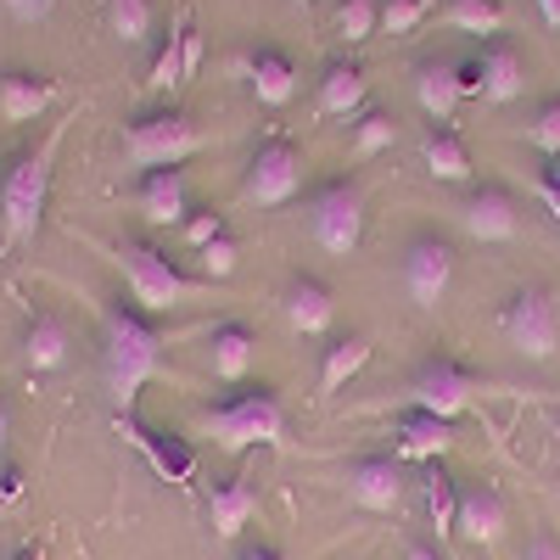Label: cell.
I'll return each mask as SVG.
<instances>
[{
	"instance_id": "8fae6325",
	"label": "cell",
	"mask_w": 560,
	"mask_h": 560,
	"mask_svg": "<svg viewBox=\"0 0 560 560\" xmlns=\"http://www.w3.org/2000/svg\"><path fill=\"white\" fill-rule=\"evenodd\" d=\"M118 432L129 438V448H140V454H147V465H152V471H158L163 482L185 488V482L197 477V448L185 443V438L140 427V415H135V409H118Z\"/></svg>"
},
{
	"instance_id": "f907efd6",
	"label": "cell",
	"mask_w": 560,
	"mask_h": 560,
	"mask_svg": "<svg viewBox=\"0 0 560 560\" xmlns=\"http://www.w3.org/2000/svg\"><path fill=\"white\" fill-rule=\"evenodd\" d=\"M7 504H12V499H7V493H0V516H7Z\"/></svg>"
},
{
	"instance_id": "8992f818",
	"label": "cell",
	"mask_w": 560,
	"mask_h": 560,
	"mask_svg": "<svg viewBox=\"0 0 560 560\" xmlns=\"http://www.w3.org/2000/svg\"><path fill=\"white\" fill-rule=\"evenodd\" d=\"M303 213H308V236H314L319 253H331V258L359 253V242H364V191H359V179L319 185Z\"/></svg>"
},
{
	"instance_id": "30bf717a",
	"label": "cell",
	"mask_w": 560,
	"mask_h": 560,
	"mask_svg": "<svg viewBox=\"0 0 560 560\" xmlns=\"http://www.w3.org/2000/svg\"><path fill=\"white\" fill-rule=\"evenodd\" d=\"M303 185V158L292 140H264L247 163V179H242V197L258 202V208H287Z\"/></svg>"
},
{
	"instance_id": "2e32d148",
	"label": "cell",
	"mask_w": 560,
	"mask_h": 560,
	"mask_svg": "<svg viewBox=\"0 0 560 560\" xmlns=\"http://www.w3.org/2000/svg\"><path fill=\"white\" fill-rule=\"evenodd\" d=\"M68 359H73V331L57 314H34L23 325V370L28 376H57V370H68Z\"/></svg>"
},
{
	"instance_id": "8d00e7d4",
	"label": "cell",
	"mask_w": 560,
	"mask_h": 560,
	"mask_svg": "<svg viewBox=\"0 0 560 560\" xmlns=\"http://www.w3.org/2000/svg\"><path fill=\"white\" fill-rule=\"evenodd\" d=\"M179 236H185V242H191V247L202 253L208 242H219V236H224V219H219L213 208H197L191 219H185V224H179Z\"/></svg>"
},
{
	"instance_id": "d590c367",
	"label": "cell",
	"mask_w": 560,
	"mask_h": 560,
	"mask_svg": "<svg viewBox=\"0 0 560 560\" xmlns=\"http://www.w3.org/2000/svg\"><path fill=\"white\" fill-rule=\"evenodd\" d=\"M202 269H208L213 280H230V275H236V269H242V247H236V242H230V236H219V242H208V247H202Z\"/></svg>"
},
{
	"instance_id": "e575fe53",
	"label": "cell",
	"mask_w": 560,
	"mask_h": 560,
	"mask_svg": "<svg viewBox=\"0 0 560 560\" xmlns=\"http://www.w3.org/2000/svg\"><path fill=\"white\" fill-rule=\"evenodd\" d=\"M432 0H382V28L387 34H415Z\"/></svg>"
},
{
	"instance_id": "4316f807",
	"label": "cell",
	"mask_w": 560,
	"mask_h": 560,
	"mask_svg": "<svg viewBox=\"0 0 560 560\" xmlns=\"http://www.w3.org/2000/svg\"><path fill=\"white\" fill-rule=\"evenodd\" d=\"M420 152H427V168H432L438 179H448V185H459L465 174H471V152H465V140H459L448 124H432V129H427V147H420Z\"/></svg>"
},
{
	"instance_id": "ee69618b",
	"label": "cell",
	"mask_w": 560,
	"mask_h": 560,
	"mask_svg": "<svg viewBox=\"0 0 560 560\" xmlns=\"http://www.w3.org/2000/svg\"><path fill=\"white\" fill-rule=\"evenodd\" d=\"M538 197H544V202H549V213L560 219V185H555V179H538Z\"/></svg>"
},
{
	"instance_id": "3957f363",
	"label": "cell",
	"mask_w": 560,
	"mask_h": 560,
	"mask_svg": "<svg viewBox=\"0 0 560 560\" xmlns=\"http://www.w3.org/2000/svg\"><path fill=\"white\" fill-rule=\"evenodd\" d=\"M202 432L224 454H247V448H280L287 443V409L269 387H247L236 398H224L202 415Z\"/></svg>"
},
{
	"instance_id": "ffe728a7",
	"label": "cell",
	"mask_w": 560,
	"mask_h": 560,
	"mask_svg": "<svg viewBox=\"0 0 560 560\" xmlns=\"http://www.w3.org/2000/svg\"><path fill=\"white\" fill-rule=\"evenodd\" d=\"M258 516V488L253 477H224L208 488V522L219 538H242V527Z\"/></svg>"
},
{
	"instance_id": "f546056e",
	"label": "cell",
	"mask_w": 560,
	"mask_h": 560,
	"mask_svg": "<svg viewBox=\"0 0 560 560\" xmlns=\"http://www.w3.org/2000/svg\"><path fill=\"white\" fill-rule=\"evenodd\" d=\"M443 23L448 28H459V34H488V39H499V28H504V7L499 0H443Z\"/></svg>"
},
{
	"instance_id": "4dcf8cb0",
	"label": "cell",
	"mask_w": 560,
	"mask_h": 560,
	"mask_svg": "<svg viewBox=\"0 0 560 560\" xmlns=\"http://www.w3.org/2000/svg\"><path fill=\"white\" fill-rule=\"evenodd\" d=\"M107 23L124 45H140L152 28H158V7L152 0H107Z\"/></svg>"
},
{
	"instance_id": "277c9868",
	"label": "cell",
	"mask_w": 560,
	"mask_h": 560,
	"mask_svg": "<svg viewBox=\"0 0 560 560\" xmlns=\"http://www.w3.org/2000/svg\"><path fill=\"white\" fill-rule=\"evenodd\" d=\"M208 147V135L197 129L191 113L179 107H158V113H140L129 129H124V158L135 168H179L185 158H197Z\"/></svg>"
},
{
	"instance_id": "7dc6e473",
	"label": "cell",
	"mask_w": 560,
	"mask_h": 560,
	"mask_svg": "<svg viewBox=\"0 0 560 560\" xmlns=\"http://www.w3.org/2000/svg\"><path fill=\"white\" fill-rule=\"evenodd\" d=\"M12 560H39V549H18V555H12Z\"/></svg>"
},
{
	"instance_id": "7a4b0ae2",
	"label": "cell",
	"mask_w": 560,
	"mask_h": 560,
	"mask_svg": "<svg viewBox=\"0 0 560 560\" xmlns=\"http://www.w3.org/2000/svg\"><path fill=\"white\" fill-rule=\"evenodd\" d=\"M57 147H62V124L0 174V258H7L12 247H23V242H34V230L45 219V197H51Z\"/></svg>"
},
{
	"instance_id": "9a60e30c",
	"label": "cell",
	"mask_w": 560,
	"mask_h": 560,
	"mask_svg": "<svg viewBox=\"0 0 560 560\" xmlns=\"http://www.w3.org/2000/svg\"><path fill=\"white\" fill-rule=\"evenodd\" d=\"M510 527V504L493 482H471L459 488V516H454V533L471 538V544H499Z\"/></svg>"
},
{
	"instance_id": "83f0119b",
	"label": "cell",
	"mask_w": 560,
	"mask_h": 560,
	"mask_svg": "<svg viewBox=\"0 0 560 560\" xmlns=\"http://www.w3.org/2000/svg\"><path fill=\"white\" fill-rule=\"evenodd\" d=\"M420 504H427V522L438 527V538H448L454 516H459V482L443 471V465H432V471L420 477Z\"/></svg>"
},
{
	"instance_id": "836d02e7",
	"label": "cell",
	"mask_w": 560,
	"mask_h": 560,
	"mask_svg": "<svg viewBox=\"0 0 560 560\" xmlns=\"http://www.w3.org/2000/svg\"><path fill=\"white\" fill-rule=\"evenodd\" d=\"M527 140H533L549 163L560 158V96L538 102V113H533V124H527Z\"/></svg>"
},
{
	"instance_id": "7402d4cb",
	"label": "cell",
	"mask_w": 560,
	"mask_h": 560,
	"mask_svg": "<svg viewBox=\"0 0 560 560\" xmlns=\"http://www.w3.org/2000/svg\"><path fill=\"white\" fill-rule=\"evenodd\" d=\"M314 102H319L325 118H353V113H364V102H370V79H364V68H359V62H331V68L319 73Z\"/></svg>"
},
{
	"instance_id": "b9f144b4",
	"label": "cell",
	"mask_w": 560,
	"mask_h": 560,
	"mask_svg": "<svg viewBox=\"0 0 560 560\" xmlns=\"http://www.w3.org/2000/svg\"><path fill=\"white\" fill-rule=\"evenodd\" d=\"M236 560H287V555H280V549H269V544H247Z\"/></svg>"
},
{
	"instance_id": "484cf974",
	"label": "cell",
	"mask_w": 560,
	"mask_h": 560,
	"mask_svg": "<svg viewBox=\"0 0 560 560\" xmlns=\"http://www.w3.org/2000/svg\"><path fill=\"white\" fill-rule=\"evenodd\" d=\"M370 364V337L364 331H348L325 348V364H319V393H342L359 370Z\"/></svg>"
},
{
	"instance_id": "7c38bea8",
	"label": "cell",
	"mask_w": 560,
	"mask_h": 560,
	"mask_svg": "<svg viewBox=\"0 0 560 560\" xmlns=\"http://www.w3.org/2000/svg\"><path fill=\"white\" fill-rule=\"evenodd\" d=\"M459 224L471 230L482 247H499V242L522 236V208L504 185H477V191H465V202H459Z\"/></svg>"
},
{
	"instance_id": "e0dca14e",
	"label": "cell",
	"mask_w": 560,
	"mask_h": 560,
	"mask_svg": "<svg viewBox=\"0 0 560 560\" xmlns=\"http://www.w3.org/2000/svg\"><path fill=\"white\" fill-rule=\"evenodd\" d=\"M477 73H482V102H516L527 90V62L510 39H488L477 51Z\"/></svg>"
},
{
	"instance_id": "ab89813d",
	"label": "cell",
	"mask_w": 560,
	"mask_h": 560,
	"mask_svg": "<svg viewBox=\"0 0 560 560\" xmlns=\"http://www.w3.org/2000/svg\"><path fill=\"white\" fill-rule=\"evenodd\" d=\"M197 68H202V34L191 28V34H185V79H191Z\"/></svg>"
},
{
	"instance_id": "681fc988",
	"label": "cell",
	"mask_w": 560,
	"mask_h": 560,
	"mask_svg": "<svg viewBox=\"0 0 560 560\" xmlns=\"http://www.w3.org/2000/svg\"><path fill=\"white\" fill-rule=\"evenodd\" d=\"M292 7H298V12H308V7H314V0H292Z\"/></svg>"
},
{
	"instance_id": "f6af8a7d",
	"label": "cell",
	"mask_w": 560,
	"mask_h": 560,
	"mask_svg": "<svg viewBox=\"0 0 560 560\" xmlns=\"http://www.w3.org/2000/svg\"><path fill=\"white\" fill-rule=\"evenodd\" d=\"M404 560H448V555H443V549H432V544H409V549H404Z\"/></svg>"
},
{
	"instance_id": "cb8c5ba5",
	"label": "cell",
	"mask_w": 560,
	"mask_h": 560,
	"mask_svg": "<svg viewBox=\"0 0 560 560\" xmlns=\"http://www.w3.org/2000/svg\"><path fill=\"white\" fill-rule=\"evenodd\" d=\"M253 359H258V331H253L247 319H224L219 331H213V342H208L213 376L219 382H242L247 370H253Z\"/></svg>"
},
{
	"instance_id": "f35d334b",
	"label": "cell",
	"mask_w": 560,
	"mask_h": 560,
	"mask_svg": "<svg viewBox=\"0 0 560 560\" xmlns=\"http://www.w3.org/2000/svg\"><path fill=\"white\" fill-rule=\"evenodd\" d=\"M522 560H560V544H555L549 533H533L527 549H522Z\"/></svg>"
},
{
	"instance_id": "7bdbcfd3",
	"label": "cell",
	"mask_w": 560,
	"mask_h": 560,
	"mask_svg": "<svg viewBox=\"0 0 560 560\" xmlns=\"http://www.w3.org/2000/svg\"><path fill=\"white\" fill-rule=\"evenodd\" d=\"M533 7H538L544 28H560V0H533Z\"/></svg>"
},
{
	"instance_id": "5b68a950",
	"label": "cell",
	"mask_w": 560,
	"mask_h": 560,
	"mask_svg": "<svg viewBox=\"0 0 560 560\" xmlns=\"http://www.w3.org/2000/svg\"><path fill=\"white\" fill-rule=\"evenodd\" d=\"M113 264H118V275H124V287H129V303L140 308V314H168V308H179L185 298H191L197 287L185 280L158 247H147V242H118L113 247Z\"/></svg>"
},
{
	"instance_id": "ba28073f",
	"label": "cell",
	"mask_w": 560,
	"mask_h": 560,
	"mask_svg": "<svg viewBox=\"0 0 560 560\" xmlns=\"http://www.w3.org/2000/svg\"><path fill=\"white\" fill-rule=\"evenodd\" d=\"M482 393H488V382L477 370H465L459 359H443V353L427 359L409 376V409H427V415H443V420H459Z\"/></svg>"
},
{
	"instance_id": "603a6c76",
	"label": "cell",
	"mask_w": 560,
	"mask_h": 560,
	"mask_svg": "<svg viewBox=\"0 0 560 560\" xmlns=\"http://www.w3.org/2000/svg\"><path fill=\"white\" fill-rule=\"evenodd\" d=\"M454 443H459V432H454V420H443V415L409 409L398 420V459H443Z\"/></svg>"
},
{
	"instance_id": "52a82bcc",
	"label": "cell",
	"mask_w": 560,
	"mask_h": 560,
	"mask_svg": "<svg viewBox=\"0 0 560 560\" xmlns=\"http://www.w3.org/2000/svg\"><path fill=\"white\" fill-rule=\"evenodd\" d=\"M454 242L438 236V230H415V236L404 242V258H398V280H404V292L415 308H438L454 287Z\"/></svg>"
},
{
	"instance_id": "5bb4252c",
	"label": "cell",
	"mask_w": 560,
	"mask_h": 560,
	"mask_svg": "<svg viewBox=\"0 0 560 560\" xmlns=\"http://www.w3.org/2000/svg\"><path fill=\"white\" fill-rule=\"evenodd\" d=\"M280 314H287V325L298 337H325L337 325V292L319 275H292L280 287Z\"/></svg>"
},
{
	"instance_id": "c3c4849f",
	"label": "cell",
	"mask_w": 560,
	"mask_h": 560,
	"mask_svg": "<svg viewBox=\"0 0 560 560\" xmlns=\"http://www.w3.org/2000/svg\"><path fill=\"white\" fill-rule=\"evenodd\" d=\"M544 179H555V185H560V158H555V163H549V174H544Z\"/></svg>"
},
{
	"instance_id": "d4e9b609",
	"label": "cell",
	"mask_w": 560,
	"mask_h": 560,
	"mask_svg": "<svg viewBox=\"0 0 560 560\" xmlns=\"http://www.w3.org/2000/svg\"><path fill=\"white\" fill-rule=\"evenodd\" d=\"M57 102V84L45 73H0V118L7 124H34Z\"/></svg>"
},
{
	"instance_id": "1f68e13d",
	"label": "cell",
	"mask_w": 560,
	"mask_h": 560,
	"mask_svg": "<svg viewBox=\"0 0 560 560\" xmlns=\"http://www.w3.org/2000/svg\"><path fill=\"white\" fill-rule=\"evenodd\" d=\"M382 28V0H337V34L348 45H364Z\"/></svg>"
},
{
	"instance_id": "60d3db41",
	"label": "cell",
	"mask_w": 560,
	"mask_h": 560,
	"mask_svg": "<svg viewBox=\"0 0 560 560\" xmlns=\"http://www.w3.org/2000/svg\"><path fill=\"white\" fill-rule=\"evenodd\" d=\"M0 493H7V499H23V471H18V465H7V471H0Z\"/></svg>"
},
{
	"instance_id": "f1b7e54d",
	"label": "cell",
	"mask_w": 560,
	"mask_h": 560,
	"mask_svg": "<svg viewBox=\"0 0 560 560\" xmlns=\"http://www.w3.org/2000/svg\"><path fill=\"white\" fill-rule=\"evenodd\" d=\"M185 34H191V18H174L168 34L158 39V57H152V68H147V84H152V90L185 84Z\"/></svg>"
},
{
	"instance_id": "9c48e42d",
	"label": "cell",
	"mask_w": 560,
	"mask_h": 560,
	"mask_svg": "<svg viewBox=\"0 0 560 560\" xmlns=\"http://www.w3.org/2000/svg\"><path fill=\"white\" fill-rule=\"evenodd\" d=\"M499 325H504L510 348H522L527 359H555V348H560V303L544 287H522L504 303Z\"/></svg>"
},
{
	"instance_id": "d6986e66",
	"label": "cell",
	"mask_w": 560,
	"mask_h": 560,
	"mask_svg": "<svg viewBox=\"0 0 560 560\" xmlns=\"http://www.w3.org/2000/svg\"><path fill=\"white\" fill-rule=\"evenodd\" d=\"M135 202H140V213H147L152 224H185V219H191V191H185V174L179 168L140 174Z\"/></svg>"
},
{
	"instance_id": "4fadbf2b",
	"label": "cell",
	"mask_w": 560,
	"mask_h": 560,
	"mask_svg": "<svg viewBox=\"0 0 560 560\" xmlns=\"http://www.w3.org/2000/svg\"><path fill=\"white\" fill-rule=\"evenodd\" d=\"M404 488H409L404 459H393V454H364V459L348 465V499L359 510H376V516H382V510H398Z\"/></svg>"
},
{
	"instance_id": "ac0fdd59",
	"label": "cell",
	"mask_w": 560,
	"mask_h": 560,
	"mask_svg": "<svg viewBox=\"0 0 560 560\" xmlns=\"http://www.w3.org/2000/svg\"><path fill=\"white\" fill-rule=\"evenodd\" d=\"M415 102H420V113H427L432 124H448L454 107L465 102V90H459V62H448V57L415 62Z\"/></svg>"
},
{
	"instance_id": "44dd1931",
	"label": "cell",
	"mask_w": 560,
	"mask_h": 560,
	"mask_svg": "<svg viewBox=\"0 0 560 560\" xmlns=\"http://www.w3.org/2000/svg\"><path fill=\"white\" fill-rule=\"evenodd\" d=\"M247 84L264 107H287L298 96V62L287 51H275V45H258L247 57Z\"/></svg>"
},
{
	"instance_id": "74e56055",
	"label": "cell",
	"mask_w": 560,
	"mask_h": 560,
	"mask_svg": "<svg viewBox=\"0 0 560 560\" xmlns=\"http://www.w3.org/2000/svg\"><path fill=\"white\" fill-rule=\"evenodd\" d=\"M0 7H7V18H18V23H39V18H51L57 0H0Z\"/></svg>"
},
{
	"instance_id": "bcb514c9",
	"label": "cell",
	"mask_w": 560,
	"mask_h": 560,
	"mask_svg": "<svg viewBox=\"0 0 560 560\" xmlns=\"http://www.w3.org/2000/svg\"><path fill=\"white\" fill-rule=\"evenodd\" d=\"M7 438H12V404H7V393H0V448H7Z\"/></svg>"
},
{
	"instance_id": "6da1fadb",
	"label": "cell",
	"mask_w": 560,
	"mask_h": 560,
	"mask_svg": "<svg viewBox=\"0 0 560 560\" xmlns=\"http://www.w3.org/2000/svg\"><path fill=\"white\" fill-rule=\"evenodd\" d=\"M102 376H107V398L118 409H135L140 387L163 376L158 325H152V314H140L124 298L102 303Z\"/></svg>"
},
{
	"instance_id": "d6a6232c",
	"label": "cell",
	"mask_w": 560,
	"mask_h": 560,
	"mask_svg": "<svg viewBox=\"0 0 560 560\" xmlns=\"http://www.w3.org/2000/svg\"><path fill=\"white\" fill-rule=\"evenodd\" d=\"M398 140V118L393 113H364L359 124H353V158H376V152H387Z\"/></svg>"
}]
</instances>
